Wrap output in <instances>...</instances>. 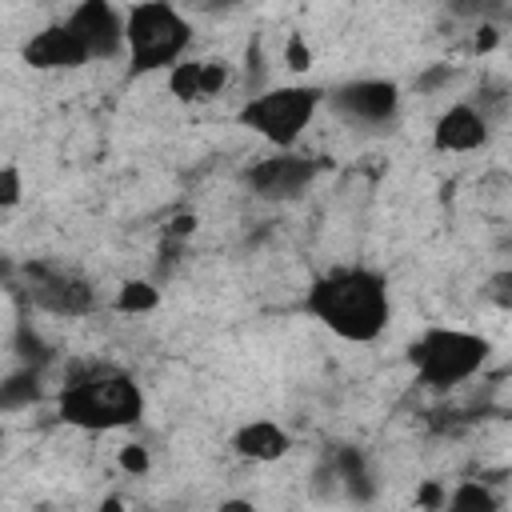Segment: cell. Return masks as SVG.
Segmentation results:
<instances>
[{"mask_svg":"<svg viewBox=\"0 0 512 512\" xmlns=\"http://www.w3.org/2000/svg\"><path fill=\"white\" fill-rule=\"evenodd\" d=\"M308 312L328 332H336L340 340L368 344L384 332L392 300H388V284H384L380 272H372V268H332V272L312 280Z\"/></svg>","mask_w":512,"mask_h":512,"instance_id":"cell-1","label":"cell"},{"mask_svg":"<svg viewBox=\"0 0 512 512\" xmlns=\"http://www.w3.org/2000/svg\"><path fill=\"white\" fill-rule=\"evenodd\" d=\"M56 412L64 424H76L88 432L132 428L144 416V392L132 376L116 368H88L64 384V392L56 396Z\"/></svg>","mask_w":512,"mask_h":512,"instance_id":"cell-2","label":"cell"},{"mask_svg":"<svg viewBox=\"0 0 512 512\" xmlns=\"http://www.w3.org/2000/svg\"><path fill=\"white\" fill-rule=\"evenodd\" d=\"M124 36H128V72L144 76L180 64L184 48L192 44V24L168 0H140L124 16Z\"/></svg>","mask_w":512,"mask_h":512,"instance_id":"cell-3","label":"cell"},{"mask_svg":"<svg viewBox=\"0 0 512 512\" xmlns=\"http://www.w3.org/2000/svg\"><path fill=\"white\" fill-rule=\"evenodd\" d=\"M492 344L480 332H464V328H428L420 332V340L412 344V368L428 388H456L468 376L480 372V364L488 360Z\"/></svg>","mask_w":512,"mask_h":512,"instance_id":"cell-4","label":"cell"},{"mask_svg":"<svg viewBox=\"0 0 512 512\" xmlns=\"http://www.w3.org/2000/svg\"><path fill=\"white\" fill-rule=\"evenodd\" d=\"M320 100H324V92L312 84L268 88V92H256L240 108V124L252 128L256 136H264L272 148H292L300 140V132L312 124Z\"/></svg>","mask_w":512,"mask_h":512,"instance_id":"cell-5","label":"cell"},{"mask_svg":"<svg viewBox=\"0 0 512 512\" xmlns=\"http://www.w3.org/2000/svg\"><path fill=\"white\" fill-rule=\"evenodd\" d=\"M24 296L52 312V316H84L96 308V292L84 276L60 264H28L24 268Z\"/></svg>","mask_w":512,"mask_h":512,"instance_id":"cell-6","label":"cell"},{"mask_svg":"<svg viewBox=\"0 0 512 512\" xmlns=\"http://www.w3.org/2000/svg\"><path fill=\"white\" fill-rule=\"evenodd\" d=\"M316 160L312 156H300V152H276V156H264L256 160L248 172H244V184L264 196V200H292L300 196L312 180H316Z\"/></svg>","mask_w":512,"mask_h":512,"instance_id":"cell-7","label":"cell"},{"mask_svg":"<svg viewBox=\"0 0 512 512\" xmlns=\"http://www.w3.org/2000/svg\"><path fill=\"white\" fill-rule=\"evenodd\" d=\"M340 116L348 120H360V124H388L396 112H400V88L392 80H348L340 84L332 96Z\"/></svg>","mask_w":512,"mask_h":512,"instance_id":"cell-8","label":"cell"},{"mask_svg":"<svg viewBox=\"0 0 512 512\" xmlns=\"http://www.w3.org/2000/svg\"><path fill=\"white\" fill-rule=\"evenodd\" d=\"M68 24H72L76 36L88 44L92 60H112L120 48H128L124 16H120L108 0H80V4L68 12Z\"/></svg>","mask_w":512,"mask_h":512,"instance_id":"cell-9","label":"cell"},{"mask_svg":"<svg viewBox=\"0 0 512 512\" xmlns=\"http://www.w3.org/2000/svg\"><path fill=\"white\" fill-rule=\"evenodd\" d=\"M88 60H92V52H88V44L76 36V28L68 20L40 28L24 44V64L40 68V72H68V68H80Z\"/></svg>","mask_w":512,"mask_h":512,"instance_id":"cell-10","label":"cell"},{"mask_svg":"<svg viewBox=\"0 0 512 512\" xmlns=\"http://www.w3.org/2000/svg\"><path fill=\"white\" fill-rule=\"evenodd\" d=\"M488 136H492V120L468 100L440 112V120L432 128V144L440 152H476L488 144Z\"/></svg>","mask_w":512,"mask_h":512,"instance_id":"cell-11","label":"cell"},{"mask_svg":"<svg viewBox=\"0 0 512 512\" xmlns=\"http://www.w3.org/2000/svg\"><path fill=\"white\" fill-rule=\"evenodd\" d=\"M288 448H292V440L276 420H248L232 432V452L244 460H256V464H272Z\"/></svg>","mask_w":512,"mask_h":512,"instance_id":"cell-12","label":"cell"},{"mask_svg":"<svg viewBox=\"0 0 512 512\" xmlns=\"http://www.w3.org/2000/svg\"><path fill=\"white\" fill-rule=\"evenodd\" d=\"M168 92L176 100H204V60H180L168 68Z\"/></svg>","mask_w":512,"mask_h":512,"instance_id":"cell-13","label":"cell"},{"mask_svg":"<svg viewBox=\"0 0 512 512\" xmlns=\"http://www.w3.org/2000/svg\"><path fill=\"white\" fill-rule=\"evenodd\" d=\"M160 304V288L152 280H128L116 292V312H152Z\"/></svg>","mask_w":512,"mask_h":512,"instance_id":"cell-14","label":"cell"},{"mask_svg":"<svg viewBox=\"0 0 512 512\" xmlns=\"http://www.w3.org/2000/svg\"><path fill=\"white\" fill-rule=\"evenodd\" d=\"M500 500L480 484V480H464L456 492H448V504L444 508H456V512H492Z\"/></svg>","mask_w":512,"mask_h":512,"instance_id":"cell-15","label":"cell"},{"mask_svg":"<svg viewBox=\"0 0 512 512\" xmlns=\"http://www.w3.org/2000/svg\"><path fill=\"white\" fill-rule=\"evenodd\" d=\"M40 380H36V372L28 368V372H16V376H8V384L0 388V404L4 408H20V404H28V400H36V388Z\"/></svg>","mask_w":512,"mask_h":512,"instance_id":"cell-16","label":"cell"},{"mask_svg":"<svg viewBox=\"0 0 512 512\" xmlns=\"http://www.w3.org/2000/svg\"><path fill=\"white\" fill-rule=\"evenodd\" d=\"M484 300H492L496 308L512 312V268H500L484 280Z\"/></svg>","mask_w":512,"mask_h":512,"instance_id":"cell-17","label":"cell"},{"mask_svg":"<svg viewBox=\"0 0 512 512\" xmlns=\"http://www.w3.org/2000/svg\"><path fill=\"white\" fill-rule=\"evenodd\" d=\"M20 192H24L20 168H16V164H4V168H0V208H16V204H20Z\"/></svg>","mask_w":512,"mask_h":512,"instance_id":"cell-18","label":"cell"},{"mask_svg":"<svg viewBox=\"0 0 512 512\" xmlns=\"http://www.w3.org/2000/svg\"><path fill=\"white\" fill-rule=\"evenodd\" d=\"M228 84V64L224 60H204V100H212Z\"/></svg>","mask_w":512,"mask_h":512,"instance_id":"cell-19","label":"cell"},{"mask_svg":"<svg viewBox=\"0 0 512 512\" xmlns=\"http://www.w3.org/2000/svg\"><path fill=\"white\" fill-rule=\"evenodd\" d=\"M284 64H288L292 72H304V68L312 64V52L304 48L300 36H288V44H284Z\"/></svg>","mask_w":512,"mask_h":512,"instance_id":"cell-20","label":"cell"},{"mask_svg":"<svg viewBox=\"0 0 512 512\" xmlns=\"http://www.w3.org/2000/svg\"><path fill=\"white\" fill-rule=\"evenodd\" d=\"M120 464L128 472H148V452L140 444H128V448H120Z\"/></svg>","mask_w":512,"mask_h":512,"instance_id":"cell-21","label":"cell"},{"mask_svg":"<svg viewBox=\"0 0 512 512\" xmlns=\"http://www.w3.org/2000/svg\"><path fill=\"white\" fill-rule=\"evenodd\" d=\"M452 4V12H460V16H488L492 8H496V0H448Z\"/></svg>","mask_w":512,"mask_h":512,"instance_id":"cell-22","label":"cell"},{"mask_svg":"<svg viewBox=\"0 0 512 512\" xmlns=\"http://www.w3.org/2000/svg\"><path fill=\"white\" fill-rule=\"evenodd\" d=\"M416 500H420V504H428V508H440V504H448V492H440V484H424Z\"/></svg>","mask_w":512,"mask_h":512,"instance_id":"cell-23","label":"cell"},{"mask_svg":"<svg viewBox=\"0 0 512 512\" xmlns=\"http://www.w3.org/2000/svg\"><path fill=\"white\" fill-rule=\"evenodd\" d=\"M444 80H448V64H440V68L424 72V76L416 80V88H420V92H428V88H436V84H444Z\"/></svg>","mask_w":512,"mask_h":512,"instance_id":"cell-24","label":"cell"},{"mask_svg":"<svg viewBox=\"0 0 512 512\" xmlns=\"http://www.w3.org/2000/svg\"><path fill=\"white\" fill-rule=\"evenodd\" d=\"M192 228H196V216H176V220H172V232H176V236H188Z\"/></svg>","mask_w":512,"mask_h":512,"instance_id":"cell-25","label":"cell"},{"mask_svg":"<svg viewBox=\"0 0 512 512\" xmlns=\"http://www.w3.org/2000/svg\"><path fill=\"white\" fill-rule=\"evenodd\" d=\"M476 44H480V48H492V44H496V32L484 28V36H476Z\"/></svg>","mask_w":512,"mask_h":512,"instance_id":"cell-26","label":"cell"},{"mask_svg":"<svg viewBox=\"0 0 512 512\" xmlns=\"http://www.w3.org/2000/svg\"><path fill=\"white\" fill-rule=\"evenodd\" d=\"M232 4H240V0H208V8H232Z\"/></svg>","mask_w":512,"mask_h":512,"instance_id":"cell-27","label":"cell"}]
</instances>
